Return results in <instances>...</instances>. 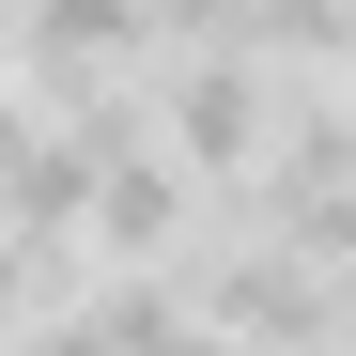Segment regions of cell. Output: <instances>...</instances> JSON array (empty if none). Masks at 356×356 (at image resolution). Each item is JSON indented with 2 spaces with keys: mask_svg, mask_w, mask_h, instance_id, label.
Here are the masks:
<instances>
[{
  "mask_svg": "<svg viewBox=\"0 0 356 356\" xmlns=\"http://www.w3.org/2000/svg\"><path fill=\"white\" fill-rule=\"evenodd\" d=\"M341 356H356V279H341Z\"/></svg>",
  "mask_w": 356,
  "mask_h": 356,
  "instance_id": "obj_4",
  "label": "cell"
},
{
  "mask_svg": "<svg viewBox=\"0 0 356 356\" xmlns=\"http://www.w3.org/2000/svg\"><path fill=\"white\" fill-rule=\"evenodd\" d=\"M155 140L202 170V186H264L279 155V78L248 63V47H170L155 63Z\"/></svg>",
  "mask_w": 356,
  "mask_h": 356,
  "instance_id": "obj_1",
  "label": "cell"
},
{
  "mask_svg": "<svg viewBox=\"0 0 356 356\" xmlns=\"http://www.w3.org/2000/svg\"><path fill=\"white\" fill-rule=\"evenodd\" d=\"M16 31H31V78H108V63L155 78V0H16Z\"/></svg>",
  "mask_w": 356,
  "mask_h": 356,
  "instance_id": "obj_3",
  "label": "cell"
},
{
  "mask_svg": "<svg viewBox=\"0 0 356 356\" xmlns=\"http://www.w3.org/2000/svg\"><path fill=\"white\" fill-rule=\"evenodd\" d=\"M93 248H108V279H140V264H186V248H202V170L170 155V140L108 155V186H93Z\"/></svg>",
  "mask_w": 356,
  "mask_h": 356,
  "instance_id": "obj_2",
  "label": "cell"
}]
</instances>
